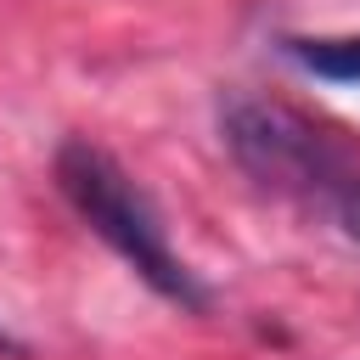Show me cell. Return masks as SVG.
Segmentation results:
<instances>
[{
	"instance_id": "1",
	"label": "cell",
	"mask_w": 360,
	"mask_h": 360,
	"mask_svg": "<svg viewBox=\"0 0 360 360\" xmlns=\"http://www.w3.org/2000/svg\"><path fill=\"white\" fill-rule=\"evenodd\" d=\"M56 186H62V197L79 208V219H84L152 292H163V298L180 304V309H208L202 281H197V276L180 264V253L169 248V236H163L146 191H141L101 146H90V141H62V152H56Z\"/></svg>"
},
{
	"instance_id": "2",
	"label": "cell",
	"mask_w": 360,
	"mask_h": 360,
	"mask_svg": "<svg viewBox=\"0 0 360 360\" xmlns=\"http://www.w3.org/2000/svg\"><path fill=\"white\" fill-rule=\"evenodd\" d=\"M219 135L231 146V158L281 197H315L338 186V146L287 101H264V96H231L219 107ZM343 191V186H338Z\"/></svg>"
},
{
	"instance_id": "3",
	"label": "cell",
	"mask_w": 360,
	"mask_h": 360,
	"mask_svg": "<svg viewBox=\"0 0 360 360\" xmlns=\"http://www.w3.org/2000/svg\"><path fill=\"white\" fill-rule=\"evenodd\" d=\"M292 62L332 84H360V34L354 39H287Z\"/></svg>"
},
{
	"instance_id": "4",
	"label": "cell",
	"mask_w": 360,
	"mask_h": 360,
	"mask_svg": "<svg viewBox=\"0 0 360 360\" xmlns=\"http://www.w3.org/2000/svg\"><path fill=\"white\" fill-rule=\"evenodd\" d=\"M338 219H343V231H349V242H360V180L338 191Z\"/></svg>"
}]
</instances>
